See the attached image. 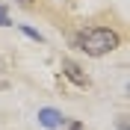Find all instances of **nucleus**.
I'll return each instance as SVG.
<instances>
[{
  "mask_svg": "<svg viewBox=\"0 0 130 130\" xmlns=\"http://www.w3.org/2000/svg\"><path fill=\"white\" fill-rule=\"evenodd\" d=\"M62 74H65L71 83H77V86H89V77L80 71V65L74 62V59H62Z\"/></svg>",
  "mask_w": 130,
  "mask_h": 130,
  "instance_id": "7ed1b4c3",
  "label": "nucleus"
},
{
  "mask_svg": "<svg viewBox=\"0 0 130 130\" xmlns=\"http://www.w3.org/2000/svg\"><path fill=\"white\" fill-rule=\"evenodd\" d=\"M15 3H21V6H30V3H32V0H15Z\"/></svg>",
  "mask_w": 130,
  "mask_h": 130,
  "instance_id": "0eeeda50",
  "label": "nucleus"
},
{
  "mask_svg": "<svg viewBox=\"0 0 130 130\" xmlns=\"http://www.w3.org/2000/svg\"><path fill=\"white\" fill-rule=\"evenodd\" d=\"M21 32H24V36H30L32 41H41V32H39V30H32V27H21Z\"/></svg>",
  "mask_w": 130,
  "mask_h": 130,
  "instance_id": "20e7f679",
  "label": "nucleus"
},
{
  "mask_svg": "<svg viewBox=\"0 0 130 130\" xmlns=\"http://www.w3.org/2000/svg\"><path fill=\"white\" fill-rule=\"evenodd\" d=\"M39 124L47 127V130H56V127L65 124V115L59 112V109H53V106H41L39 109Z\"/></svg>",
  "mask_w": 130,
  "mask_h": 130,
  "instance_id": "f03ea898",
  "label": "nucleus"
},
{
  "mask_svg": "<svg viewBox=\"0 0 130 130\" xmlns=\"http://www.w3.org/2000/svg\"><path fill=\"white\" fill-rule=\"evenodd\" d=\"M118 130H127V121H121V124H118Z\"/></svg>",
  "mask_w": 130,
  "mask_h": 130,
  "instance_id": "6e6552de",
  "label": "nucleus"
},
{
  "mask_svg": "<svg viewBox=\"0 0 130 130\" xmlns=\"http://www.w3.org/2000/svg\"><path fill=\"white\" fill-rule=\"evenodd\" d=\"M118 44H121V36L112 27H89V30H80L77 39H74V47L83 50L86 56H95V59L112 53Z\"/></svg>",
  "mask_w": 130,
  "mask_h": 130,
  "instance_id": "f257e3e1",
  "label": "nucleus"
},
{
  "mask_svg": "<svg viewBox=\"0 0 130 130\" xmlns=\"http://www.w3.org/2000/svg\"><path fill=\"white\" fill-rule=\"evenodd\" d=\"M68 130H83V124H80V121H74V124H71Z\"/></svg>",
  "mask_w": 130,
  "mask_h": 130,
  "instance_id": "423d86ee",
  "label": "nucleus"
},
{
  "mask_svg": "<svg viewBox=\"0 0 130 130\" xmlns=\"http://www.w3.org/2000/svg\"><path fill=\"white\" fill-rule=\"evenodd\" d=\"M9 24H12V21H9V12L0 6V27H9Z\"/></svg>",
  "mask_w": 130,
  "mask_h": 130,
  "instance_id": "39448f33",
  "label": "nucleus"
}]
</instances>
